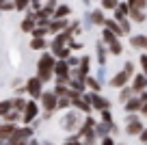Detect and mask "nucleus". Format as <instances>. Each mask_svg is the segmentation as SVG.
<instances>
[{"instance_id": "nucleus-1", "label": "nucleus", "mask_w": 147, "mask_h": 145, "mask_svg": "<svg viewBox=\"0 0 147 145\" xmlns=\"http://www.w3.org/2000/svg\"><path fill=\"white\" fill-rule=\"evenodd\" d=\"M54 65H56V59L48 52H43L39 63H37V78L41 82H48L52 80V74H54Z\"/></svg>"}, {"instance_id": "nucleus-2", "label": "nucleus", "mask_w": 147, "mask_h": 145, "mask_svg": "<svg viewBox=\"0 0 147 145\" xmlns=\"http://www.w3.org/2000/svg\"><path fill=\"white\" fill-rule=\"evenodd\" d=\"M39 100H41V106H43V110H46L48 115L56 110V104H59V95H56L54 91H43Z\"/></svg>"}, {"instance_id": "nucleus-3", "label": "nucleus", "mask_w": 147, "mask_h": 145, "mask_svg": "<svg viewBox=\"0 0 147 145\" xmlns=\"http://www.w3.org/2000/svg\"><path fill=\"white\" fill-rule=\"evenodd\" d=\"M28 136H30V128H18V130L9 136L7 145H22V143H26Z\"/></svg>"}, {"instance_id": "nucleus-4", "label": "nucleus", "mask_w": 147, "mask_h": 145, "mask_svg": "<svg viewBox=\"0 0 147 145\" xmlns=\"http://www.w3.org/2000/svg\"><path fill=\"white\" fill-rule=\"evenodd\" d=\"M87 102L91 104V108H95V110H110V102H106L104 98L97 95V93H89Z\"/></svg>"}, {"instance_id": "nucleus-5", "label": "nucleus", "mask_w": 147, "mask_h": 145, "mask_svg": "<svg viewBox=\"0 0 147 145\" xmlns=\"http://www.w3.org/2000/svg\"><path fill=\"white\" fill-rule=\"evenodd\" d=\"M26 93H30L35 100H37V98H41V93H43V82L39 80L37 76H32L30 80L26 82Z\"/></svg>"}, {"instance_id": "nucleus-6", "label": "nucleus", "mask_w": 147, "mask_h": 145, "mask_svg": "<svg viewBox=\"0 0 147 145\" xmlns=\"http://www.w3.org/2000/svg\"><path fill=\"white\" fill-rule=\"evenodd\" d=\"M130 78H132V76H130V74L125 72V69H121V72L117 74V76L113 78V80H110V87H115V89H123V87L128 85V80H130Z\"/></svg>"}, {"instance_id": "nucleus-7", "label": "nucleus", "mask_w": 147, "mask_h": 145, "mask_svg": "<svg viewBox=\"0 0 147 145\" xmlns=\"http://www.w3.org/2000/svg\"><path fill=\"white\" fill-rule=\"evenodd\" d=\"M37 113H39V108H37V104H35V102H28V104H26V108H24L22 121H24V123H30L32 119L37 117Z\"/></svg>"}, {"instance_id": "nucleus-8", "label": "nucleus", "mask_w": 147, "mask_h": 145, "mask_svg": "<svg viewBox=\"0 0 147 145\" xmlns=\"http://www.w3.org/2000/svg\"><path fill=\"white\" fill-rule=\"evenodd\" d=\"M125 132H128V134H141L143 132V123L138 121L136 117H130L128 123H125Z\"/></svg>"}, {"instance_id": "nucleus-9", "label": "nucleus", "mask_w": 147, "mask_h": 145, "mask_svg": "<svg viewBox=\"0 0 147 145\" xmlns=\"http://www.w3.org/2000/svg\"><path fill=\"white\" fill-rule=\"evenodd\" d=\"M15 130H18V126H15V123H11V121L0 123V141H9V136L13 134Z\"/></svg>"}, {"instance_id": "nucleus-10", "label": "nucleus", "mask_w": 147, "mask_h": 145, "mask_svg": "<svg viewBox=\"0 0 147 145\" xmlns=\"http://www.w3.org/2000/svg\"><path fill=\"white\" fill-rule=\"evenodd\" d=\"M54 72H56V78H69V65H67V61H56V65H54Z\"/></svg>"}, {"instance_id": "nucleus-11", "label": "nucleus", "mask_w": 147, "mask_h": 145, "mask_svg": "<svg viewBox=\"0 0 147 145\" xmlns=\"http://www.w3.org/2000/svg\"><path fill=\"white\" fill-rule=\"evenodd\" d=\"M145 87H147V76H143V74L134 76V82H132V91L134 93H141Z\"/></svg>"}, {"instance_id": "nucleus-12", "label": "nucleus", "mask_w": 147, "mask_h": 145, "mask_svg": "<svg viewBox=\"0 0 147 145\" xmlns=\"http://www.w3.org/2000/svg\"><path fill=\"white\" fill-rule=\"evenodd\" d=\"M141 108H143V102L138 100V98H130V100L125 102V110H128V113H138Z\"/></svg>"}, {"instance_id": "nucleus-13", "label": "nucleus", "mask_w": 147, "mask_h": 145, "mask_svg": "<svg viewBox=\"0 0 147 145\" xmlns=\"http://www.w3.org/2000/svg\"><path fill=\"white\" fill-rule=\"evenodd\" d=\"M104 26L108 28L110 33H115L117 37H121V35H123V28L119 26V22H117V20H106V22H104Z\"/></svg>"}, {"instance_id": "nucleus-14", "label": "nucleus", "mask_w": 147, "mask_h": 145, "mask_svg": "<svg viewBox=\"0 0 147 145\" xmlns=\"http://www.w3.org/2000/svg\"><path fill=\"white\" fill-rule=\"evenodd\" d=\"M50 28L52 33H61V30H65V28H67V20L65 18H59V20H54V22H50Z\"/></svg>"}, {"instance_id": "nucleus-15", "label": "nucleus", "mask_w": 147, "mask_h": 145, "mask_svg": "<svg viewBox=\"0 0 147 145\" xmlns=\"http://www.w3.org/2000/svg\"><path fill=\"white\" fill-rule=\"evenodd\" d=\"M132 45H134V48H138V50H141V48L145 50V48H147V37L145 35H134L132 37Z\"/></svg>"}, {"instance_id": "nucleus-16", "label": "nucleus", "mask_w": 147, "mask_h": 145, "mask_svg": "<svg viewBox=\"0 0 147 145\" xmlns=\"http://www.w3.org/2000/svg\"><path fill=\"white\" fill-rule=\"evenodd\" d=\"M30 48L32 50H43V48H46V39H43V37H35V39L30 41Z\"/></svg>"}, {"instance_id": "nucleus-17", "label": "nucleus", "mask_w": 147, "mask_h": 145, "mask_svg": "<svg viewBox=\"0 0 147 145\" xmlns=\"http://www.w3.org/2000/svg\"><path fill=\"white\" fill-rule=\"evenodd\" d=\"M132 93H134V91H132V87H123V89H121V93H119V100L125 104V102H128L130 98H132Z\"/></svg>"}, {"instance_id": "nucleus-18", "label": "nucleus", "mask_w": 147, "mask_h": 145, "mask_svg": "<svg viewBox=\"0 0 147 145\" xmlns=\"http://www.w3.org/2000/svg\"><path fill=\"white\" fill-rule=\"evenodd\" d=\"M102 39H104V43H115V41H117V35H115V33H110L108 30V28H104V35H102Z\"/></svg>"}, {"instance_id": "nucleus-19", "label": "nucleus", "mask_w": 147, "mask_h": 145, "mask_svg": "<svg viewBox=\"0 0 147 145\" xmlns=\"http://www.w3.org/2000/svg\"><path fill=\"white\" fill-rule=\"evenodd\" d=\"M11 106H13V110L22 113V108H26V102H24L22 98H15V100H11Z\"/></svg>"}, {"instance_id": "nucleus-20", "label": "nucleus", "mask_w": 147, "mask_h": 145, "mask_svg": "<svg viewBox=\"0 0 147 145\" xmlns=\"http://www.w3.org/2000/svg\"><path fill=\"white\" fill-rule=\"evenodd\" d=\"M32 28H35V18H26V20L22 22V30H24V33H30Z\"/></svg>"}, {"instance_id": "nucleus-21", "label": "nucleus", "mask_w": 147, "mask_h": 145, "mask_svg": "<svg viewBox=\"0 0 147 145\" xmlns=\"http://www.w3.org/2000/svg\"><path fill=\"white\" fill-rule=\"evenodd\" d=\"M91 22H95V24H102V26H104V13H102V11H93L91 13Z\"/></svg>"}, {"instance_id": "nucleus-22", "label": "nucleus", "mask_w": 147, "mask_h": 145, "mask_svg": "<svg viewBox=\"0 0 147 145\" xmlns=\"http://www.w3.org/2000/svg\"><path fill=\"white\" fill-rule=\"evenodd\" d=\"M130 15H132L134 22H143V20H145V13H143L141 9H130Z\"/></svg>"}, {"instance_id": "nucleus-23", "label": "nucleus", "mask_w": 147, "mask_h": 145, "mask_svg": "<svg viewBox=\"0 0 147 145\" xmlns=\"http://www.w3.org/2000/svg\"><path fill=\"white\" fill-rule=\"evenodd\" d=\"M128 5H130V9H141L143 11V7L147 5V0H128Z\"/></svg>"}, {"instance_id": "nucleus-24", "label": "nucleus", "mask_w": 147, "mask_h": 145, "mask_svg": "<svg viewBox=\"0 0 147 145\" xmlns=\"http://www.w3.org/2000/svg\"><path fill=\"white\" fill-rule=\"evenodd\" d=\"M11 108H13V106H11V100H7V102H0V117H5V115L9 113Z\"/></svg>"}, {"instance_id": "nucleus-25", "label": "nucleus", "mask_w": 147, "mask_h": 145, "mask_svg": "<svg viewBox=\"0 0 147 145\" xmlns=\"http://www.w3.org/2000/svg\"><path fill=\"white\" fill-rule=\"evenodd\" d=\"M89 72V59L87 56H82V63H80V78H84Z\"/></svg>"}, {"instance_id": "nucleus-26", "label": "nucleus", "mask_w": 147, "mask_h": 145, "mask_svg": "<svg viewBox=\"0 0 147 145\" xmlns=\"http://www.w3.org/2000/svg\"><path fill=\"white\" fill-rule=\"evenodd\" d=\"M67 13H69V7H65V5H63V7H59V9L54 11V20H59V18H65Z\"/></svg>"}, {"instance_id": "nucleus-27", "label": "nucleus", "mask_w": 147, "mask_h": 145, "mask_svg": "<svg viewBox=\"0 0 147 145\" xmlns=\"http://www.w3.org/2000/svg\"><path fill=\"white\" fill-rule=\"evenodd\" d=\"M117 5H119V0H102L104 9H117Z\"/></svg>"}, {"instance_id": "nucleus-28", "label": "nucleus", "mask_w": 147, "mask_h": 145, "mask_svg": "<svg viewBox=\"0 0 147 145\" xmlns=\"http://www.w3.org/2000/svg\"><path fill=\"white\" fill-rule=\"evenodd\" d=\"M28 2H30V0H13V5H15V9H20V11L28 9Z\"/></svg>"}, {"instance_id": "nucleus-29", "label": "nucleus", "mask_w": 147, "mask_h": 145, "mask_svg": "<svg viewBox=\"0 0 147 145\" xmlns=\"http://www.w3.org/2000/svg\"><path fill=\"white\" fill-rule=\"evenodd\" d=\"M48 30H50L48 26H39V28H32V35H35V37H43Z\"/></svg>"}, {"instance_id": "nucleus-30", "label": "nucleus", "mask_w": 147, "mask_h": 145, "mask_svg": "<svg viewBox=\"0 0 147 145\" xmlns=\"http://www.w3.org/2000/svg\"><path fill=\"white\" fill-rule=\"evenodd\" d=\"M69 104H71V100H69V98H59V104H56V108H67Z\"/></svg>"}, {"instance_id": "nucleus-31", "label": "nucleus", "mask_w": 147, "mask_h": 145, "mask_svg": "<svg viewBox=\"0 0 147 145\" xmlns=\"http://www.w3.org/2000/svg\"><path fill=\"white\" fill-rule=\"evenodd\" d=\"M108 128H113V126H110V123H106V121H102V123H100V126H97V132H100V134H102V136H104V134H106V132H108Z\"/></svg>"}, {"instance_id": "nucleus-32", "label": "nucleus", "mask_w": 147, "mask_h": 145, "mask_svg": "<svg viewBox=\"0 0 147 145\" xmlns=\"http://www.w3.org/2000/svg\"><path fill=\"white\" fill-rule=\"evenodd\" d=\"M108 48H110V52H113V54H121V43H119V41H115V43H110Z\"/></svg>"}, {"instance_id": "nucleus-33", "label": "nucleus", "mask_w": 147, "mask_h": 145, "mask_svg": "<svg viewBox=\"0 0 147 145\" xmlns=\"http://www.w3.org/2000/svg\"><path fill=\"white\" fill-rule=\"evenodd\" d=\"M102 119H104L106 123H113V115H110V110H102Z\"/></svg>"}, {"instance_id": "nucleus-34", "label": "nucleus", "mask_w": 147, "mask_h": 145, "mask_svg": "<svg viewBox=\"0 0 147 145\" xmlns=\"http://www.w3.org/2000/svg\"><path fill=\"white\" fill-rule=\"evenodd\" d=\"M87 85H89V87H91V89H93V91H95V93H97V89H100V85H97V80H93V78H87Z\"/></svg>"}, {"instance_id": "nucleus-35", "label": "nucleus", "mask_w": 147, "mask_h": 145, "mask_svg": "<svg viewBox=\"0 0 147 145\" xmlns=\"http://www.w3.org/2000/svg\"><path fill=\"white\" fill-rule=\"evenodd\" d=\"M141 67H143V72H145V76H147V54H141Z\"/></svg>"}, {"instance_id": "nucleus-36", "label": "nucleus", "mask_w": 147, "mask_h": 145, "mask_svg": "<svg viewBox=\"0 0 147 145\" xmlns=\"http://www.w3.org/2000/svg\"><path fill=\"white\" fill-rule=\"evenodd\" d=\"M102 145H117V143L110 139V136H104V139H102Z\"/></svg>"}, {"instance_id": "nucleus-37", "label": "nucleus", "mask_w": 147, "mask_h": 145, "mask_svg": "<svg viewBox=\"0 0 147 145\" xmlns=\"http://www.w3.org/2000/svg\"><path fill=\"white\" fill-rule=\"evenodd\" d=\"M123 69L130 74V76H132V72H134V65H132V63H125V67H123Z\"/></svg>"}, {"instance_id": "nucleus-38", "label": "nucleus", "mask_w": 147, "mask_h": 145, "mask_svg": "<svg viewBox=\"0 0 147 145\" xmlns=\"http://www.w3.org/2000/svg\"><path fill=\"white\" fill-rule=\"evenodd\" d=\"M138 136H141V141H143V143H147V128H143V132H141Z\"/></svg>"}, {"instance_id": "nucleus-39", "label": "nucleus", "mask_w": 147, "mask_h": 145, "mask_svg": "<svg viewBox=\"0 0 147 145\" xmlns=\"http://www.w3.org/2000/svg\"><path fill=\"white\" fill-rule=\"evenodd\" d=\"M138 100H141L143 104H145V102H147V91H145V93H141V98H138Z\"/></svg>"}, {"instance_id": "nucleus-40", "label": "nucleus", "mask_w": 147, "mask_h": 145, "mask_svg": "<svg viewBox=\"0 0 147 145\" xmlns=\"http://www.w3.org/2000/svg\"><path fill=\"white\" fill-rule=\"evenodd\" d=\"M65 145H82V143H78V141H71V139H69V141H67Z\"/></svg>"}, {"instance_id": "nucleus-41", "label": "nucleus", "mask_w": 147, "mask_h": 145, "mask_svg": "<svg viewBox=\"0 0 147 145\" xmlns=\"http://www.w3.org/2000/svg\"><path fill=\"white\" fill-rule=\"evenodd\" d=\"M141 113H143V115H145V117H147V102H145V104H143V108H141Z\"/></svg>"}, {"instance_id": "nucleus-42", "label": "nucleus", "mask_w": 147, "mask_h": 145, "mask_svg": "<svg viewBox=\"0 0 147 145\" xmlns=\"http://www.w3.org/2000/svg\"><path fill=\"white\" fill-rule=\"evenodd\" d=\"M32 145H37V143H32ZM43 145H50V143H43Z\"/></svg>"}, {"instance_id": "nucleus-43", "label": "nucleus", "mask_w": 147, "mask_h": 145, "mask_svg": "<svg viewBox=\"0 0 147 145\" xmlns=\"http://www.w3.org/2000/svg\"><path fill=\"white\" fill-rule=\"evenodd\" d=\"M117 145H123V143H117Z\"/></svg>"}, {"instance_id": "nucleus-44", "label": "nucleus", "mask_w": 147, "mask_h": 145, "mask_svg": "<svg viewBox=\"0 0 147 145\" xmlns=\"http://www.w3.org/2000/svg\"><path fill=\"white\" fill-rule=\"evenodd\" d=\"M32 2H37V0H32Z\"/></svg>"}, {"instance_id": "nucleus-45", "label": "nucleus", "mask_w": 147, "mask_h": 145, "mask_svg": "<svg viewBox=\"0 0 147 145\" xmlns=\"http://www.w3.org/2000/svg\"><path fill=\"white\" fill-rule=\"evenodd\" d=\"M143 145H147V143H143Z\"/></svg>"}]
</instances>
